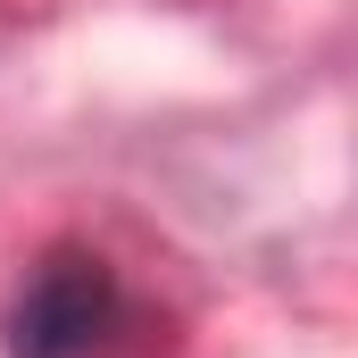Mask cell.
Returning <instances> with one entry per match:
<instances>
[{
  "label": "cell",
  "mask_w": 358,
  "mask_h": 358,
  "mask_svg": "<svg viewBox=\"0 0 358 358\" xmlns=\"http://www.w3.org/2000/svg\"><path fill=\"white\" fill-rule=\"evenodd\" d=\"M117 325H125L117 267L84 242H59L17 275L0 308V358H100L117 342Z\"/></svg>",
  "instance_id": "obj_1"
}]
</instances>
